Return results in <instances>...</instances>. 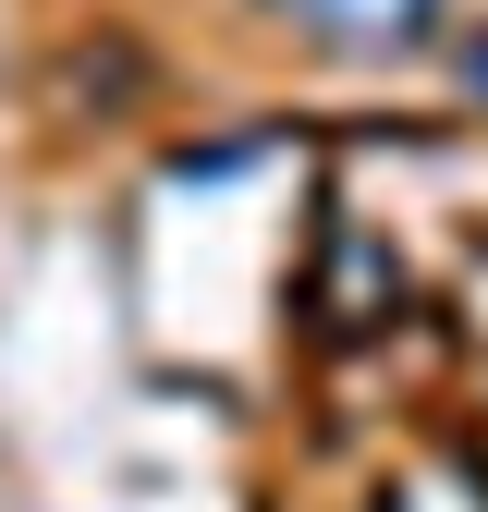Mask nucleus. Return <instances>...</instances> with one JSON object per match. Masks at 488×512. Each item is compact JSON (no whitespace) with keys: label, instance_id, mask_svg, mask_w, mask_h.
I'll return each instance as SVG.
<instances>
[{"label":"nucleus","instance_id":"1","mask_svg":"<svg viewBox=\"0 0 488 512\" xmlns=\"http://www.w3.org/2000/svg\"><path fill=\"white\" fill-rule=\"evenodd\" d=\"M293 13L318 25V37H354V49H366V37H415L440 0H293Z\"/></svg>","mask_w":488,"mask_h":512},{"label":"nucleus","instance_id":"2","mask_svg":"<svg viewBox=\"0 0 488 512\" xmlns=\"http://www.w3.org/2000/svg\"><path fill=\"white\" fill-rule=\"evenodd\" d=\"M476 86H488V49H476Z\"/></svg>","mask_w":488,"mask_h":512}]
</instances>
